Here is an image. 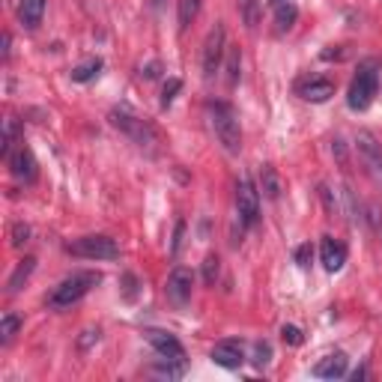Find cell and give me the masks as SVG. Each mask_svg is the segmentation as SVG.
Returning <instances> with one entry per match:
<instances>
[{
    "instance_id": "obj_1",
    "label": "cell",
    "mask_w": 382,
    "mask_h": 382,
    "mask_svg": "<svg viewBox=\"0 0 382 382\" xmlns=\"http://www.w3.org/2000/svg\"><path fill=\"white\" fill-rule=\"evenodd\" d=\"M206 117H209V126L215 131V138H218V144L227 149L230 156H239L242 129H239L236 108L227 105V102H206Z\"/></svg>"
},
{
    "instance_id": "obj_2",
    "label": "cell",
    "mask_w": 382,
    "mask_h": 382,
    "mask_svg": "<svg viewBox=\"0 0 382 382\" xmlns=\"http://www.w3.org/2000/svg\"><path fill=\"white\" fill-rule=\"evenodd\" d=\"M99 281H102V275H99V272H78L72 278L60 281V284L51 290V296H48V308L60 311V308H69V305L81 302V298H84L99 284Z\"/></svg>"
},
{
    "instance_id": "obj_3",
    "label": "cell",
    "mask_w": 382,
    "mask_h": 382,
    "mask_svg": "<svg viewBox=\"0 0 382 382\" xmlns=\"http://www.w3.org/2000/svg\"><path fill=\"white\" fill-rule=\"evenodd\" d=\"M111 126L120 129L123 135H126L129 141H135L141 149H156V144H159L156 126L146 123V120H141V117H135V114L126 111V108H114V111H111Z\"/></svg>"
},
{
    "instance_id": "obj_4",
    "label": "cell",
    "mask_w": 382,
    "mask_h": 382,
    "mask_svg": "<svg viewBox=\"0 0 382 382\" xmlns=\"http://www.w3.org/2000/svg\"><path fill=\"white\" fill-rule=\"evenodd\" d=\"M376 90H379V66H376V60H361L358 72H356L353 84H350V99H346V102H350L353 111H368Z\"/></svg>"
},
{
    "instance_id": "obj_5",
    "label": "cell",
    "mask_w": 382,
    "mask_h": 382,
    "mask_svg": "<svg viewBox=\"0 0 382 382\" xmlns=\"http://www.w3.org/2000/svg\"><path fill=\"white\" fill-rule=\"evenodd\" d=\"M66 251L72 257H81V260H117L120 257V245L114 242L111 236H102V233H93V236H81L75 242L66 245Z\"/></svg>"
},
{
    "instance_id": "obj_6",
    "label": "cell",
    "mask_w": 382,
    "mask_h": 382,
    "mask_svg": "<svg viewBox=\"0 0 382 382\" xmlns=\"http://www.w3.org/2000/svg\"><path fill=\"white\" fill-rule=\"evenodd\" d=\"M227 54V30L221 21H215V27L209 30V36L203 42V78H215V72L221 69V60Z\"/></svg>"
},
{
    "instance_id": "obj_7",
    "label": "cell",
    "mask_w": 382,
    "mask_h": 382,
    "mask_svg": "<svg viewBox=\"0 0 382 382\" xmlns=\"http://www.w3.org/2000/svg\"><path fill=\"white\" fill-rule=\"evenodd\" d=\"M236 212L245 227H254L260 221V191L254 189V182L248 176H242L236 186Z\"/></svg>"
},
{
    "instance_id": "obj_8",
    "label": "cell",
    "mask_w": 382,
    "mask_h": 382,
    "mask_svg": "<svg viewBox=\"0 0 382 382\" xmlns=\"http://www.w3.org/2000/svg\"><path fill=\"white\" fill-rule=\"evenodd\" d=\"M191 290H194L191 269H186V266H176V269L168 275V287H164V293H168V298L176 308H186L191 302Z\"/></svg>"
},
{
    "instance_id": "obj_9",
    "label": "cell",
    "mask_w": 382,
    "mask_h": 382,
    "mask_svg": "<svg viewBox=\"0 0 382 382\" xmlns=\"http://www.w3.org/2000/svg\"><path fill=\"white\" fill-rule=\"evenodd\" d=\"M356 149L364 161V168H368L376 179H382V144L376 141L373 131H358L356 135Z\"/></svg>"
},
{
    "instance_id": "obj_10",
    "label": "cell",
    "mask_w": 382,
    "mask_h": 382,
    "mask_svg": "<svg viewBox=\"0 0 382 382\" xmlns=\"http://www.w3.org/2000/svg\"><path fill=\"white\" fill-rule=\"evenodd\" d=\"M146 341L153 343V350L161 356V358H174V361H186V350L182 343L171 335V331H161V328H149L146 331Z\"/></svg>"
},
{
    "instance_id": "obj_11",
    "label": "cell",
    "mask_w": 382,
    "mask_h": 382,
    "mask_svg": "<svg viewBox=\"0 0 382 382\" xmlns=\"http://www.w3.org/2000/svg\"><path fill=\"white\" fill-rule=\"evenodd\" d=\"M212 361L218 364V368H227V371L242 368V361H245L242 343L239 341H221V343H215L212 346Z\"/></svg>"
},
{
    "instance_id": "obj_12",
    "label": "cell",
    "mask_w": 382,
    "mask_h": 382,
    "mask_svg": "<svg viewBox=\"0 0 382 382\" xmlns=\"http://www.w3.org/2000/svg\"><path fill=\"white\" fill-rule=\"evenodd\" d=\"M6 161H9V168H12V176H19L24 182L36 179V159H33V153H30L27 146H19Z\"/></svg>"
},
{
    "instance_id": "obj_13",
    "label": "cell",
    "mask_w": 382,
    "mask_h": 382,
    "mask_svg": "<svg viewBox=\"0 0 382 382\" xmlns=\"http://www.w3.org/2000/svg\"><path fill=\"white\" fill-rule=\"evenodd\" d=\"M320 257H323V266L328 272H338V269H343V263H346V245L338 242V239H331V236H323Z\"/></svg>"
},
{
    "instance_id": "obj_14",
    "label": "cell",
    "mask_w": 382,
    "mask_h": 382,
    "mask_svg": "<svg viewBox=\"0 0 382 382\" xmlns=\"http://www.w3.org/2000/svg\"><path fill=\"white\" fill-rule=\"evenodd\" d=\"M298 93H302V99H308V102H328L331 96H335V81L328 78H311L305 81L302 87H298Z\"/></svg>"
},
{
    "instance_id": "obj_15",
    "label": "cell",
    "mask_w": 382,
    "mask_h": 382,
    "mask_svg": "<svg viewBox=\"0 0 382 382\" xmlns=\"http://www.w3.org/2000/svg\"><path fill=\"white\" fill-rule=\"evenodd\" d=\"M346 356L343 353H335V356H326L320 358L317 364H313V376H320V379H341L346 373Z\"/></svg>"
},
{
    "instance_id": "obj_16",
    "label": "cell",
    "mask_w": 382,
    "mask_h": 382,
    "mask_svg": "<svg viewBox=\"0 0 382 382\" xmlns=\"http://www.w3.org/2000/svg\"><path fill=\"white\" fill-rule=\"evenodd\" d=\"M48 0H19V19L27 30H36L42 24V15H45Z\"/></svg>"
},
{
    "instance_id": "obj_17",
    "label": "cell",
    "mask_w": 382,
    "mask_h": 382,
    "mask_svg": "<svg viewBox=\"0 0 382 382\" xmlns=\"http://www.w3.org/2000/svg\"><path fill=\"white\" fill-rule=\"evenodd\" d=\"M260 189L269 201H278L281 197V176H278V171L272 168V164H263L260 168Z\"/></svg>"
},
{
    "instance_id": "obj_18",
    "label": "cell",
    "mask_w": 382,
    "mask_h": 382,
    "mask_svg": "<svg viewBox=\"0 0 382 382\" xmlns=\"http://www.w3.org/2000/svg\"><path fill=\"white\" fill-rule=\"evenodd\" d=\"M33 269H36V257H24L19 266H15V272L9 275V281H6V290L9 293H19L21 290V284L33 275Z\"/></svg>"
},
{
    "instance_id": "obj_19",
    "label": "cell",
    "mask_w": 382,
    "mask_h": 382,
    "mask_svg": "<svg viewBox=\"0 0 382 382\" xmlns=\"http://www.w3.org/2000/svg\"><path fill=\"white\" fill-rule=\"evenodd\" d=\"M296 19H298V9H296L293 0H278V4H275V24H278V30L281 33L290 30L296 24Z\"/></svg>"
},
{
    "instance_id": "obj_20",
    "label": "cell",
    "mask_w": 382,
    "mask_h": 382,
    "mask_svg": "<svg viewBox=\"0 0 382 382\" xmlns=\"http://www.w3.org/2000/svg\"><path fill=\"white\" fill-rule=\"evenodd\" d=\"M201 12V0H176V19H179V30H189L191 21Z\"/></svg>"
},
{
    "instance_id": "obj_21",
    "label": "cell",
    "mask_w": 382,
    "mask_h": 382,
    "mask_svg": "<svg viewBox=\"0 0 382 382\" xmlns=\"http://www.w3.org/2000/svg\"><path fill=\"white\" fill-rule=\"evenodd\" d=\"M227 87H236L239 84V75H242V51L233 45V48H227Z\"/></svg>"
},
{
    "instance_id": "obj_22",
    "label": "cell",
    "mask_w": 382,
    "mask_h": 382,
    "mask_svg": "<svg viewBox=\"0 0 382 382\" xmlns=\"http://www.w3.org/2000/svg\"><path fill=\"white\" fill-rule=\"evenodd\" d=\"M99 72H102V60L93 57V60H87V63L75 66V69H72V81H78V84H87V81H93Z\"/></svg>"
},
{
    "instance_id": "obj_23",
    "label": "cell",
    "mask_w": 382,
    "mask_h": 382,
    "mask_svg": "<svg viewBox=\"0 0 382 382\" xmlns=\"http://www.w3.org/2000/svg\"><path fill=\"white\" fill-rule=\"evenodd\" d=\"M239 12L248 30H254L260 24V0H239Z\"/></svg>"
},
{
    "instance_id": "obj_24",
    "label": "cell",
    "mask_w": 382,
    "mask_h": 382,
    "mask_svg": "<svg viewBox=\"0 0 382 382\" xmlns=\"http://www.w3.org/2000/svg\"><path fill=\"white\" fill-rule=\"evenodd\" d=\"M19 326L21 320L15 313H4V320H0V343H12V338L19 335Z\"/></svg>"
},
{
    "instance_id": "obj_25",
    "label": "cell",
    "mask_w": 382,
    "mask_h": 382,
    "mask_svg": "<svg viewBox=\"0 0 382 382\" xmlns=\"http://www.w3.org/2000/svg\"><path fill=\"white\" fill-rule=\"evenodd\" d=\"M15 141H19V126H15V120H6V126H4V159H9L15 153Z\"/></svg>"
},
{
    "instance_id": "obj_26",
    "label": "cell",
    "mask_w": 382,
    "mask_h": 382,
    "mask_svg": "<svg viewBox=\"0 0 382 382\" xmlns=\"http://www.w3.org/2000/svg\"><path fill=\"white\" fill-rule=\"evenodd\" d=\"M269 358H272V343L269 341H257L254 343V368H266L269 364Z\"/></svg>"
},
{
    "instance_id": "obj_27",
    "label": "cell",
    "mask_w": 382,
    "mask_h": 382,
    "mask_svg": "<svg viewBox=\"0 0 382 382\" xmlns=\"http://www.w3.org/2000/svg\"><path fill=\"white\" fill-rule=\"evenodd\" d=\"M179 90H182V81L179 78H168V84H164V90H161V108H168Z\"/></svg>"
},
{
    "instance_id": "obj_28",
    "label": "cell",
    "mask_w": 382,
    "mask_h": 382,
    "mask_svg": "<svg viewBox=\"0 0 382 382\" xmlns=\"http://www.w3.org/2000/svg\"><path fill=\"white\" fill-rule=\"evenodd\" d=\"M218 257H215V254H209L206 260H203V281H206V284L212 287L215 284V278H218Z\"/></svg>"
},
{
    "instance_id": "obj_29",
    "label": "cell",
    "mask_w": 382,
    "mask_h": 382,
    "mask_svg": "<svg viewBox=\"0 0 382 382\" xmlns=\"http://www.w3.org/2000/svg\"><path fill=\"white\" fill-rule=\"evenodd\" d=\"M311 260H313V245H311V242L298 245V248H296V263L302 266V269H311Z\"/></svg>"
},
{
    "instance_id": "obj_30",
    "label": "cell",
    "mask_w": 382,
    "mask_h": 382,
    "mask_svg": "<svg viewBox=\"0 0 382 382\" xmlns=\"http://www.w3.org/2000/svg\"><path fill=\"white\" fill-rule=\"evenodd\" d=\"M368 224L373 227V233L379 236V242H382V212H379V206L376 203H371L368 206Z\"/></svg>"
},
{
    "instance_id": "obj_31",
    "label": "cell",
    "mask_w": 382,
    "mask_h": 382,
    "mask_svg": "<svg viewBox=\"0 0 382 382\" xmlns=\"http://www.w3.org/2000/svg\"><path fill=\"white\" fill-rule=\"evenodd\" d=\"M281 338H284V343H290V346H298L302 343V331H298L296 326H284L281 328Z\"/></svg>"
},
{
    "instance_id": "obj_32",
    "label": "cell",
    "mask_w": 382,
    "mask_h": 382,
    "mask_svg": "<svg viewBox=\"0 0 382 382\" xmlns=\"http://www.w3.org/2000/svg\"><path fill=\"white\" fill-rule=\"evenodd\" d=\"M27 239H30V227H27V224H15V227H12V245L21 248Z\"/></svg>"
},
{
    "instance_id": "obj_33",
    "label": "cell",
    "mask_w": 382,
    "mask_h": 382,
    "mask_svg": "<svg viewBox=\"0 0 382 382\" xmlns=\"http://www.w3.org/2000/svg\"><path fill=\"white\" fill-rule=\"evenodd\" d=\"M99 341V328H87V331H81V338H78V346L81 350H90V346Z\"/></svg>"
},
{
    "instance_id": "obj_34",
    "label": "cell",
    "mask_w": 382,
    "mask_h": 382,
    "mask_svg": "<svg viewBox=\"0 0 382 382\" xmlns=\"http://www.w3.org/2000/svg\"><path fill=\"white\" fill-rule=\"evenodd\" d=\"M182 233H186V221L176 224V233H174V254H179V245H182Z\"/></svg>"
},
{
    "instance_id": "obj_35",
    "label": "cell",
    "mask_w": 382,
    "mask_h": 382,
    "mask_svg": "<svg viewBox=\"0 0 382 382\" xmlns=\"http://www.w3.org/2000/svg\"><path fill=\"white\" fill-rule=\"evenodd\" d=\"M123 284H126V298H135V275H126Z\"/></svg>"
},
{
    "instance_id": "obj_36",
    "label": "cell",
    "mask_w": 382,
    "mask_h": 382,
    "mask_svg": "<svg viewBox=\"0 0 382 382\" xmlns=\"http://www.w3.org/2000/svg\"><path fill=\"white\" fill-rule=\"evenodd\" d=\"M331 153H335V156H338V159L343 161V141H341V138H338L335 144H331Z\"/></svg>"
},
{
    "instance_id": "obj_37",
    "label": "cell",
    "mask_w": 382,
    "mask_h": 382,
    "mask_svg": "<svg viewBox=\"0 0 382 382\" xmlns=\"http://www.w3.org/2000/svg\"><path fill=\"white\" fill-rule=\"evenodd\" d=\"M141 75H146V78H156V75H159V63H149Z\"/></svg>"
},
{
    "instance_id": "obj_38",
    "label": "cell",
    "mask_w": 382,
    "mask_h": 382,
    "mask_svg": "<svg viewBox=\"0 0 382 382\" xmlns=\"http://www.w3.org/2000/svg\"><path fill=\"white\" fill-rule=\"evenodd\" d=\"M161 4H164V0H153V6H156V9H161Z\"/></svg>"
}]
</instances>
